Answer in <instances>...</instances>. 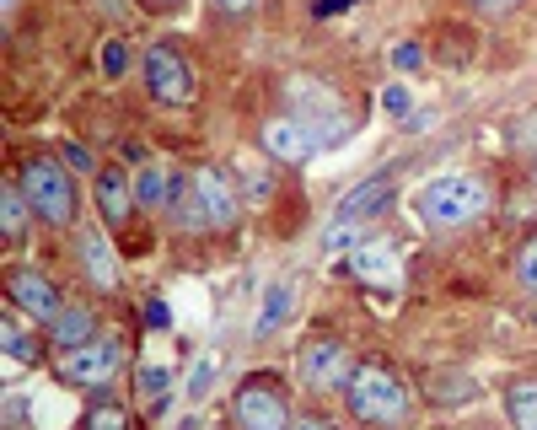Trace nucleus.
Masks as SVG:
<instances>
[{"label":"nucleus","instance_id":"obj_12","mask_svg":"<svg viewBox=\"0 0 537 430\" xmlns=\"http://www.w3.org/2000/svg\"><path fill=\"white\" fill-rule=\"evenodd\" d=\"M387 199H393V172H376V178H366L355 194H344V199H339L333 221H344V226H366L376 210H387Z\"/></svg>","mask_w":537,"mask_h":430},{"label":"nucleus","instance_id":"obj_27","mask_svg":"<svg viewBox=\"0 0 537 430\" xmlns=\"http://www.w3.org/2000/svg\"><path fill=\"white\" fill-rule=\"evenodd\" d=\"M210 382H215V361H199V366H194V377H188V398H205V393H210Z\"/></svg>","mask_w":537,"mask_h":430},{"label":"nucleus","instance_id":"obj_3","mask_svg":"<svg viewBox=\"0 0 537 430\" xmlns=\"http://www.w3.org/2000/svg\"><path fill=\"white\" fill-rule=\"evenodd\" d=\"M285 97H290V113H296V119L317 135V146H339V140L350 135V113H344V103H339L333 86L296 76V81H285Z\"/></svg>","mask_w":537,"mask_h":430},{"label":"nucleus","instance_id":"obj_31","mask_svg":"<svg viewBox=\"0 0 537 430\" xmlns=\"http://www.w3.org/2000/svg\"><path fill=\"white\" fill-rule=\"evenodd\" d=\"M65 162L76 167V172H92V151H86V146H70V151H65Z\"/></svg>","mask_w":537,"mask_h":430},{"label":"nucleus","instance_id":"obj_19","mask_svg":"<svg viewBox=\"0 0 537 430\" xmlns=\"http://www.w3.org/2000/svg\"><path fill=\"white\" fill-rule=\"evenodd\" d=\"M27 194H22V183H6V194H0V232L6 237H17L22 232V221H27Z\"/></svg>","mask_w":537,"mask_h":430},{"label":"nucleus","instance_id":"obj_18","mask_svg":"<svg viewBox=\"0 0 537 430\" xmlns=\"http://www.w3.org/2000/svg\"><path fill=\"white\" fill-rule=\"evenodd\" d=\"M505 414L516 430H537V382H511L505 387Z\"/></svg>","mask_w":537,"mask_h":430},{"label":"nucleus","instance_id":"obj_7","mask_svg":"<svg viewBox=\"0 0 537 430\" xmlns=\"http://www.w3.org/2000/svg\"><path fill=\"white\" fill-rule=\"evenodd\" d=\"M119 366H124V344L108 339V334H97V339H86L81 350H65L60 355V377L65 382H81V387L113 382V377H119Z\"/></svg>","mask_w":537,"mask_h":430},{"label":"nucleus","instance_id":"obj_34","mask_svg":"<svg viewBox=\"0 0 537 430\" xmlns=\"http://www.w3.org/2000/svg\"><path fill=\"white\" fill-rule=\"evenodd\" d=\"M145 6H151V11H183L188 0H145Z\"/></svg>","mask_w":537,"mask_h":430},{"label":"nucleus","instance_id":"obj_23","mask_svg":"<svg viewBox=\"0 0 537 430\" xmlns=\"http://www.w3.org/2000/svg\"><path fill=\"white\" fill-rule=\"evenodd\" d=\"M360 242H366V237H360V226L333 221V226H328V237H323V248H328V253H350V248H360Z\"/></svg>","mask_w":537,"mask_h":430},{"label":"nucleus","instance_id":"obj_25","mask_svg":"<svg viewBox=\"0 0 537 430\" xmlns=\"http://www.w3.org/2000/svg\"><path fill=\"white\" fill-rule=\"evenodd\" d=\"M516 280L527 285V291H537V237H532L527 248L516 253Z\"/></svg>","mask_w":537,"mask_h":430},{"label":"nucleus","instance_id":"obj_24","mask_svg":"<svg viewBox=\"0 0 537 430\" xmlns=\"http://www.w3.org/2000/svg\"><path fill=\"white\" fill-rule=\"evenodd\" d=\"M103 70H108V76H124V70H129V43L124 38L103 43Z\"/></svg>","mask_w":537,"mask_h":430},{"label":"nucleus","instance_id":"obj_30","mask_svg":"<svg viewBox=\"0 0 537 430\" xmlns=\"http://www.w3.org/2000/svg\"><path fill=\"white\" fill-rule=\"evenodd\" d=\"M382 108L387 113H409V86H387V92H382Z\"/></svg>","mask_w":537,"mask_h":430},{"label":"nucleus","instance_id":"obj_4","mask_svg":"<svg viewBox=\"0 0 537 430\" xmlns=\"http://www.w3.org/2000/svg\"><path fill=\"white\" fill-rule=\"evenodd\" d=\"M22 194L33 215H43L49 226H70L76 221V183H70V172L54 162V156H33V162L22 167Z\"/></svg>","mask_w":537,"mask_h":430},{"label":"nucleus","instance_id":"obj_10","mask_svg":"<svg viewBox=\"0 0 537 430\" xmlns=\"http://www.w3.org/2000/svg\"><path fill=\"white\" fill-rule=\"evenodd\" d=\"M258 140H264V151L274 156V162H290V167H301V162L317 151V135L296 119V113H285V119H269L264 129H258Z\"/></svg>","mask_w":537,"mask_h":430},{"label":"nucleus","instance_id":"obj_1","mask_svg":"<svg viewBox=\"0 0 537 430\" xmlns=\"http://www.w3.org/2000/svg\"><path fill=\"white\" fill-rule=\"evenodd\" d=\"M489 210V189L473 172H441L419 189V221L425 226H473Z\"/></svg>","mask_w":537,"mask_h":430},{"label":"nucleus","instance_id":"obj_20","mask_svg":"<svg viewBox=\"0 0 537 430\" xmlns=\"http://www.w3.org/2000/svg\"><path fill=\"white\" fill-rule=\"evenodd\" d=\"M167 387H172V377L162 366H140V398H145V409H162L167 404Z\"/></svg>","mask_w":537,"mask_h":430},{"label":"nucleus","instance_id":"obj_11","mask_svg":"<svg viewBox=\"0 0 537 430\" xmlns=\"http://www.w3.org/2000/svg\"><path fill=\"white\" fill-rule=\"evenodd\" d=\"M237 425L242 430H290V414L269 382H253L237 393Z\"/></svg>","mask_w":537,"mask_h":430},{"label":"nucleus","instance_id":"obj_16","mask_svg":"<svg viewBox=\"0 0 537 430\" xmlns=\"http://www.w3.org/2000/svg\"><path fill=\"white\" fill-rule=\"evenodd\" d=\"M86 339H97V323H92V312H86V307H65L60 318L49 323V344H54L60 355H65V350H81Z\"/></svg>","mask_w":537,"mask_h":430},{"label":"nucleus","instance_id":"obj_6","mask_svg":"<svg viewBox=\"0 0 537 430\" xmlns=\"http://www.w3.org/2000/svg\"><path fill=\"white\" fill-rule=\"evenodd\" d=\"M145 86H151V97L167 108L194 103V70L183 65V54L172 49V43H151V49H145Z\"/></svg>","mask_w":537,"mask_h":430},{"label":"nucleus","instance_id":"obj_28","mask_svg":"<svg viewBox=\"0 0 537 430\" xmlns=\"http://www.w3.org/2000/svg\"><path fill=\"white\" fill-rule=\"evenodd\" d=\"M145 323H151V328H167V323H172V307H167L162 296H151V301H145Z\"/></svg>","mask_w":537,"mask_h":430},{"label":"nucleus","instance_id":"obj_26","mask_svg":"<svg viewBox=\"0 0 537 430\" xmlns=\"http://www.w3.org/2000/svg\"><path fill=\"white\" fill-rule=\"evenodd\" d=\"M86 430H129V420L113 404H103V409H92L86 414Z\"/></svg>","mask_w":537,"mask_h":430},{"label":"nucleus","instance_id":"obj_15","mask_svg":"<svg viewBox=\"0 0 537 430\" xmlns=\"http://www.w3.org/2000/svg\"><path fill=\"white\" fill-rule=\"evenodd\" d=\"M290 307H296V280H269V291H264V307H258L253 334H258V339L280 334V323L290 318Z\"/></svg>","mask_w":537,"mask_h":430},{"label":"nucleus","instance_id":"obj_14","mask_svg":"<svg viewBox=\"0 0 537 430\" xmlns=\"http://www.w3.org/2000/svg\"><path fill=\"white\" fill-rule=\"evenodd\" d=\"M81 264H86L97 291H113V285H119V258H113L103 232H81Z\"/></svg>","mask_w":537,"mask_h":430},{"label":"nucleus","instance_id":"obj_17","mask_svg":"<svg viewBox=\"0 0 537 430\" xmlns=\"http://www.w3.org/2000/svg\"><path fill=\"white\" fill-rule=\"evenodd\" d=\"M172 194H178V178H172V167H140V172H135V205L162 210Z\"/></svg>","mask_w":537,"mask_h":430},{"label":"nucleus","instance_id":"obj_8","mask_svg":"<svg viewBox=\"0 0 537 430\" xmlns=\"http://www.w3.org/2000/svg\"><path fill=\"white\" fill-rule=\"evenodd\" d=\"M350 350H344V339H312L307 350H301V382L312 387V393H333V387H350Z\"/></svg>","mask_w":537,"mask_h":430},{"label":"nucleus","instance_id":"obj_13","mask_svg":"<svg viewBox=\"0 0 537 430\" xmlns=\"http://www.w3.org/2000/svg\"><path fill=\"white\" fill-rule=\"evenodd\" d=\"M129 205H135V178L119 172V167H103L97 172V210H103V221L119 226L129 215Z\"/></svg>","mask_w":537,"mask_h":430},{"label":"nucleus","instance_id":"obj_9","mask_svg":"<svg viewBox=\"0 0 537 430\" xmlns=\"http://www.w3.org/2000/svg\"><path fill=\"white\" fill-rule=\"evenodd\" d=\"M11 301H17V312H22V318H33V323H54L65 312L60 291H54L38 269H11Z\"/></svg>","mask_w":537,"mask_h":430},{"label":"nucleus","instance_id":"obj_2","mask_svg":"<svg viewBox=\"0 0 537 430\" xmlns=\"http://www.w3.org/2000/svg\"><path fill=\"white\" fill-rule=\"evenodd\" d=\"M344 398H350L355 420H366V425H398L409 414V387L382 366H360L350 387H344Z\"/></svg>","mask_w":537,"mask_h":430},{"label":"nucleus","instance_id":"obj_21","mask_svg":"<svg viewBox=\"0 0 537 430\" xmlns=\"http://www.w3.org/2000/svg\"><path fill=\"white\" fill-rule=\"evenodd\" d=\"M269 194H274L269 172L264 167H242V199H248V205H269Z\"/></svg>","mask_w":537,"mask_h":430},{"label":"nucleus","instance_id":"obj_5","mask_svg":"<svg viewBox=\"0 0 537 430\" xmlns=\"http://www.w3.org/2000/svg\"><path fill=\"white\" fill-rule=\"evenodd\" d=\"M188 189H194V199H188V221H205V226H215V232L237 226V215H242V189L226 178L221 167H199Z\"/></svg>","mask_w":537,"mask_h":430},{"label":"nucleus","instance_id":"obj_29","mask_svg":"<svg viewBox=\"0 0 537 430\" xmlns=\"http://www.w3.org/2000/svg\"><path fill=\"white\" fill-rule=\"evenodd\" d=\"M419 60H425V49H419V43H398V49H393V65L398 70H414Z\"/></svg>","mask_w":537,"mask_h":430},{"label":"nucleus","instance_id":"obj_37","mask_svg":"<svg viewBox=\"0 0 537 430\" xmlns=\"http://www.w3.org/2000/svg\"><path fill=\"white\" fill-rule=\"evenodd\" d=\"M6 11H17V0H6Z\"/></svg>","mask_w":537,"mask_h":430},{"label":"nucleus","instance_id":"obj_35","mask_svg":"<svg viewBox=\"0 0 537 430\" xmlns=\"http://www.w3.org/2000/svg\"><path fill=\"white\" fill-rule=\"evenodd\" d=\"M215 6H221V11H248L253 0H215Z\"/></svg>","mask_w":537,"mask_h":430},{"label":"nucleus","instance_id":"obj_36","mask_svg":"<svg viewBox=\"0 0 537 430\" xmlns=\"http://www.w3.org/2000/svg\"><path fill=\"white\" fill-rule=\"evenodd\" d=\"M473 6H484V11H500V6H516V0H473Z\"/></svg>","mask_w":537,"mask_h":430},{"label":"nucleus","instance_id":"obj_32","mask_svg":"<svg viewBox=\"0 0 537 430\" xmlns=\"http://www.w3.org/2000/svg\"><path fill=\"white\" fill-rule=\"evenodd\" d=\"M344 6H350V0H317L312 11H317V17H333V11H344Z\"/></svg>","mask_w":537,"mask_h":430},{"label":"nucleus","instance_id":"obj_33","mask_svg":"<svg viewBox=\"0 0 537 430\" xmlns=\"http://www.w3.org/2000/svg\"><path fill=\"white\" fill-rule=\"evenodd\" d=\"M290 430H339V425H328V420H290Z\"/></svg>","mask_w":537,"mask_h":430},{"label":"nucleus","instance_id":"obj_22","mask_svg":"<svg viewBox=\"0 0 537 430\" xmlns=\"http://www.w3.org/2000/svg\"><path fill=\"white\" fill-rule=\"evenodd\" d=\"M6 355H11V361H38V344L22 334L17 318H6Z\"/></svg>","mask_w":537,"mask_h":430}]
</instances>
